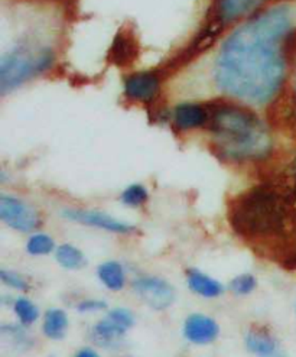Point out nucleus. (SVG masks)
Listing matches in <instances>:
<instances>
[{
  "mask_svg": "<svg viewBox=\"0 0 296 357\" xmlns=\"http://www.w3.org/2000/svg\"><path fill=\"white\" fill-rule=\"evenodd\" d=\"M55 259L64 269H68V271L81 269L87 264L84 253L70 243L59 245L55 249Z\"/></svg>",
  "mask_w": 296,
  "mask_h": 357,
  "instance_id": "obj_17",
  "label": "nucleus"
},
{
  "mask_svg": "<svg viewBox=\"0 0 296 357\" xmlns=\"http://www.w3.org/2000/svg\"><path fill=\"white\" fill-rule=\"evenodd\" d=\"M132 288L148 307L156 311H164L169 308L175 301L173 287L161 276H137L132 282Z\"/></svg>",
  "mask_w": 296,
  "mask_h": 357,
  "instance_id": "obj_6",
  "label": "nucleus"
},
{
  "mask_svg": "<svg viewBox=\"0 0 296 357\" xmlns=\"http://www.w3.org/2000/svg\"><path fill=\"white\" fill-rule=\"evenodd\" d=\"M55 249V242L49 234L35 233L26 242V252L32 256H45Z\"/></svg>",
  "mask_w": 296,
  "mask_h": 357,
  "instance_id": "obj_20",
  "label": "nucleus"
},
{
  "mask_svg": "<svg viewBox=\"0 0 296 357\" xmlns=\"http://www.w3.org/2000/svg\"><path fill=\"white\" fill-rule=\"evenodd\" d=\"M0 331H2L5 335L12 337V339H13L15 342H19V343L24 344V346L31 344V342H29V339H28L26 333L24 331L22 326H10V324H5V326L0 327Z\"/></svg>",
  "mask_w": 296,
  "mask_h": 357,
  "instance_id": "obj_25",
  "label": "nucleus"
},
{
  "mask_svg": "<svg viewBox=\"0 0 296 357\" xmlns=\"http://www.w3.org/2000/svg\"><path fill=\"white\" fill-rule=\"evenodd\" d=\"M292 180H293V185H292V195H293V202H295V206H296V158L295 161L292 164Z\"/></svg>",
  "mask_w": 296,
  "mask_h": 357,
  "instance_id": "obj_29",
  "label": "nucleus"
},
{
  "mask_svg": "<svg viewBox=\"0 0 296 357\" xmlns=\"http://www.w3.org/2000/svg\"><path fill=\"white\" fill-rule=\"evenodd\" d=\"M74 357H100V354H98L94 349L86 347V349H81L80 351H78Z\"/></svg>",
  "mask_w": 296,
  "mask_h": 357,
  "instance_id": "obj_28",
  "label": "nucleus"
},
{
  "mask_svg": "<svg viewBox=\"0 0 296 357\" xmlns=\"http://www.w3.org/2000/svg\"><path fill=\"white\" fill-rule=\"evenodd\" d=\"M161 84L162 78L155 71L134 73L125 80V94L129 100L149 105L159 94Z\"/></svg>",
  "mask_w": 296,
  "mask_h": 357,
  "instance_id": "obj_9",
  "label": "nucleus"
},
{
  "mask_svg": "<svg viewBox=\"0 0 296 357\" xmlns=\"http://www.w3.org/2000/svg\"><path fill=\"white\" fill-rule=\"evenodd\" d=\"M182 333L189 343L204 346L217 340L220 334V327L211 317L196 312L191 314L185 320Z\"/></svg>",
  "mask_w": 296,
  "mask_h": 357,
  "instance_id": "obj_10",
  "label": "nucleus"
},
{
  "mask_svg": "<svg viewBox=\"0 0 296 357\" xmlns=\"http://www.w3.org/2000/svg\"><path fill=\"white\" fill-rule=\"evenodd\" d=\"M13 311H15V314L17 317L19 323H21L22 326H31V324H33L39 319V310H38V307L31 300L24 298V296L15 300Z\"/></svg>",
  "mask_w": 296,
  "mask_h": 357,
  "instance_id": "obj_19",
  "label": "nucleus"
},
{
  "mask_svg": "<svg viewBox=\"0 0 296 357\" xmlns=\"http://www.w3.org/2000/svg\"><path fill=\"white\" fill-rule=\"evenodd\" d=\"M63 215L70 222L90 226V227H97V229H102V230H106L110 233L129 234L136 230V227L133 225L118 220V219H116V217H113L107 213L97 211V210L65 208V210H63Z\"/></svg>",
  "mask_w": 296,
  "mask_h": 357,
  "instance_id": "obj_8",
  "label": "nucleus"
},
{
  "mask_svg": "<svg viewBox=\"0 0 296 357\" xmlns=\"http://www.w3.org/2000/svg\"><path fill=\"white\" fill-rule=\"evenodd\" d=\"M148 198H149V192L141 184L129 185L120 195L122 203L129 207H141L148 202Z\"/></svg>",
  "mask_w": 296,
  "mask_h": 357,
  "instance_id": "obj_21",
  "label": "nucleus"
},
{
  "mask_svg": "<svg viewBox=\"0 0 296 357\" xmlns=\"http://www.w3.org/2000/svg\"><path fill=\"white\" fill-rule=\"evenodd\" d=\"M107 315L110 317L111 320H114L117 324H120L122 327H125L126 330H129L134 324V315L127 308H122V307L113 308L107 312Z\"/></svg>",
  "mask_w": 296,
  "mask_h": 357,
  "instance_id": "obj_24",
  "label": "nucleus"
},
{
  "mask_svg": "<svg viewBox=\"0 0 296 357\" xmlns=\"http://www.w3.org/2000/svg\"><path fill=\"white\" fill-rule=\"evenodd\" d=\"M295 207L290 190L274 183H262L234 198L228 222L247 242H276L286 236Z\"/></svg>",
  "mask_w": 296,
  "mask_h": 357,
  "instance_id": "obj_3",
  "label": "nucleus"
},
{
  "mask_svg": "<svg viewBox=\"0 0 296 357\" xmlns=\"http://www.w3.org/2000/svg\"><path fill=\"white\" fill-rule=\"evenodd\" d=\"M0 280H2V282L5 285H8L10 288H15L17 291H28L31 288L26 278L21 273L15 272V271L2 269V271H0Z\"/></svg>",
  "mask_w": 296,
  "mask_h": 357,
  "instance_id": "obj_23",
  "label": "nucleus"
},
{
  "mask_svg": "<svg viewBox=\"0 0 296 357\" xmlns=\"http://www.w3.org/2000/svg\"><path fill=\"white\" fill-rule=\"evenodd\" d=\"M207 106L205 129L221 160L237 164L267 160L273 151V139L258 114L249 107L224 100L210 102Z\"/></svg>",
  "mask_w": 296,
  "mask_h": 357,
  "instance_id": "obj_2",
  "label": "nucleus"
},
{
  "mask_svg": "<svg viewBox=\"0 0 296 357\" xmlns=\"http://www.w3.org/2000/svg\"><path fill=\"white\" fill-rule=\"evenodd\" d=\"M55 47L41 28H32L0 56V90L8 94L52 68Z\"/></svg>",
  "mask_w": 296,
  "mask_h": 357,
  "instance_id": "obj_4",
  "label": "nucleus"
},
{
  "mask_svg": "<svg viewBox=\"0 0 296 357\" xmlns=\"http://www.w3.org/2000/svg\"><path fill=\"white\" fill-rule=\"evenodd\" d=\"M172 122L180 130L205 128L208 123V106L201 103H181L173 109Z\"/></svg>",
  "mask_w": 296,
  "mask_h": 357,
  "instance_id": "obj_11",
  "label": "nucleus"
},
{
  "mask_svg": "<svg viewBox=\"0 0 296 357\" xmlns=\"http://www.w3.org/2000/svg\"><path fill=\"white\" fill-rule=\"evenodd\" d=\"M246 347L258 357H276L281 353L278 342L263 327H253L246 334Z\"/></svg>",
  "mask_w": 296,
  "mask_h": 357,
  "instance_id": "obj_12",
  "label": "nucleus"
},
{
  "mask_svg": "<svg viewBox=\"0 0 296 357\" xmlns=\"http://www.w3.org/2000/svg\"><path fill=\"white\" fill-rule=\"evenodd\" d=\"M136 52L137 51L133 45V39L127 33H120L114 38V44L110 54L113 55V61L116 64L130 63Z\"/></svg>",
  "mask_w": 296,
  "mask_h": 357,
  "instance_id": "obj_18",
  "label": "nucleus"
},
{
  "mask_svg": "<svg viewBox=\"0 0 296 357\" xmlns=\"http://www.w3.org/2000/svg\"><path fill=\"white\" fill-rule=\"evenodd\" d=\"M0 219L5 225L21 233L33 231L41 225L38 211L21 198L3 194L0 197Z\"/></svg>",
  "mask_w": 296,
  "mask_h": 357,
  "instance_id": "obj_7",
  "label": "nucleus"
},
{
  "mask_svg": "<svg viewBox=\"0 0 296 357\" xmlns=\"http://www.w3.org/2000/svg\"><path fill=\"white\" fill-rule=\"evenodd\" d=\"M56 2H61V3L70 5V3H72V2H74V0H56Z\"/></svg>",
  "mask_w": 296,
  "mask_h": 357,
  "instance_id": "obj_30",
  "label": "nucleus"
},
{
  "mask_svg": "<svg viewBox=\"0 0 296 357\" xmlns=\"http://www.w3.org/2000/svg\"><path fill=\"white\" fill-rule=\"evenodd\" d=\"M126 328L120 324H117L111 320L109 315H106L103 320L98 321L91 330V339L94 343L102 347H111L117 346L126 334Z\"/></svg>",
  "mask_w": 296,
  "mask_h": 357,
  "instance_id": "obj_14",
  "label": "nucleus"
},
{
  "mask_svg": "<svg viewBox=\"0 0 296 357\" xmlns=\"http://www.w3.org/2000/svg\"><path fill=\"white\" fill-rule=\"evenodd\" d=\"M267 0H212L210 24L203 29L201 35L215 41L227 25L240 21L243 17L253 16V13L263 6Z\"/></svg>",
  "mask_w": 296,
  "mask_h": 357,
  "instance_id": "obj_5",
  "label": "nucleus"
},
{
  "mask_svg": "<svg viewBox=\"0 0 296 357\" xmlns=\"http://www.w3.org/2000/svg\"><path fill=\"white\" fill-rule=\"evenodd\" d=\"M97 276L100 282L110 291H122L126 285L125 269L122 264L116 261H109L98 266Z\"/></svg>",
  "mask_w": 296,
  "mask_h": 357,
  "instance_id": "obj_16",
  "label": "nucleus"
},
{
  "mask_svg": "<svg viewBox=\"0 0 296 357\" xmlns=\"http://www.w3.org/2000/svg\"><path fill=\"white\" fill-rule=\"evenodd\" d=\"M293 15L274 6L253 15L226 39L212 67V80L223 94L253 106H266L286 80L288 36Z\"/></svg>",
  "mask_w": 296,
  "mask_h": 357,
  "instance_id": "obj_1",
  "label": "nucleus"
},
{
  "mask_svg": "<svg viewBox=\"0 0 296 357\" xmlns=\"http://www.w3.org/2000/svg\"><path fill=\"white\" fill-rule=\"evenodd\" d=\"M107 308V303L103 300H95V298H87L83 300L80 304L77 305V310L80 312H95V311H104Z\"/></svg>",
  "mask_w": 296,
  "mask_h": 357,
  "instance_id": "obj_26",
  "label": "nucleus"
},
{
  "mask_svg": "<svg viewBox=\"0 0 296 357\" xmlns=\"http://www.w3.org/2000/svg\"><path fill=\"white\" fill-rule=\"evenodd\" d=\"M70 321L68 315L64 310L59 308H51L45 312L44 323H42V331L51 340H61L65 337L68 330Z\"/></svg>",
  "mask_w": 296,
  "mask_h": 357,
  "instance_id": "obj_15",
  "label": "nucleus"
},
{
  "mask_svg": "<svg viewBox=\"0 0 296 357\" xmlns=\"http://www.w3.org/2000/svg\"><path fill=\"white\" fill-rule=\"evenodd\" d=\"M187 282H188V288L194 294L203 296V298H217V296L223 295L224 292L223 284L215 281L214 278L208 276L207 273L198 269L187 271Z\"/></svg>",
  "mask_w": 296,
  "mask_h": 357,
  "instance_id": "obj_13",
  "label": "nucleus"
},
{
  "mask_svg": "<svg viewBox=\"0 0 296 357\" xmlns=\"http://www.w3.org/2000/svg\"><path fill=\"white\" fill-rule=\"evenodd\" d=\"M282 265H283L286 269L296 271V248L292 249L290 252H288V253L283 256Z\"/></svg>",
  "mask_w": 296,
  "mask_h": 357,
  "instance_id": "obj_27",
  "label": "nucleus"
},
{
  "mask_svg": "<svg viewBox=\"0 0 296 357\" xmlns=\"http://www.w3.org/2000/svg\"><path fill=\"white\" fill-rule=\"evenodd\" d=\"M256 287H258V280L251 273L237 275L230 282V289L235 295H249L256 289Z\"/></svg>",
  "mask_w": 296,
  "mask_h": 357,
  "instance_id": "obj_22",
  "label": "nucleus"
}]
</instances>
